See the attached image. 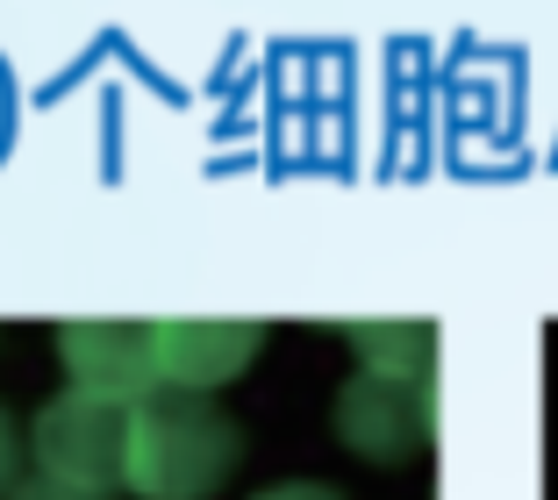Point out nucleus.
<instances>
[{"instance_id":"1","label":"nucleus","mask_w":558,"mask_h":500,"mask_svg":"<svg viewBox=\"0 0 558 500\" xmlns=\"http://www.w3.org/2000/svg\"><path fill=\"white\" fill-rule=\"evenodd\" d=\"M244 465V429L194 393H158L130 415L122 486L136 500H208Z\"/></svg>"},{"instance_id":"2","label":"nucleus","mask_w":558,"mask_h":500,"mask_svg":"<svg viewBox=\"0 0 558 500\" xmlns=\"http://www.w3.org/2000/svg\"><path fill=\"white\" fill-rule=\"evenodd\" d=\"M130 415L136 407H116V401H94V393H58L44 401L29 429V451H36V472L58 486H86V493H116L122 486V458H130Z\"/></svg>"},{"instance_id":"3","label":"nucleus","mask_w":558,"mask_h":500,"mask_svg":"<svg viewBox=\"0 0 558 500\" xmlns=\"http://www.w3.org/2000/svg\"><path fill=\"white\" fill-rule=\"evenodd\" d=\"M329 422H337V436H344L359 458L395 465V458H415L429 443V387L359 365L344 387H337V415Z\"/></svg>"},{"instance_id":"4","label":"nucleus","mask_w":558,"mask_h":500,"mask_svg":"<svg viewBox=\"0 0 558 500\" xmlns=\"http://www.w3.org/2000/svg\"><path fill=\"white\" fill-rule=\"evenodd\" d=\"M265 329L258 322H222V315H165L150 322V357H158V387L165 393H208L230 387L236 371L258 357Z\"/></svg>"},{"instance_id":"5","label":"nucleus","mask_w":558,"mask_h":500,"mask_svg":"<svg viewBox=\"0 0 558 500\" xmlns=\"http://www.w3.org/2000/svg\"><path fill=\"white\" fill-rule=\"evenodd\" d=\"M58 357L72 371V393L116 407L158 401V357H150V322H65L58 329Z\"/></svg>"},{"instance_id":"6","label":"nucleus","mask_w":558,"mask_h":500,"mask_svg":"<svg viewBox=\"0 0 558 500\" xmlns=\"http://www.w3.org/2000/svg\"><path fill=\"white\" fill-rule=\"evenodd\" d=\"M351 343L365 351V371L429 387V351H437L429 322H351Z\"/></svg>"},{"instance_id":"7","label":"nucleus","mask_w":558,"mask_h":500,"mask_svg":"<svg viewBox=\"0 0 558 500\" xmlns=\"http://www.w3.org/2000/svg\"><path fill=\"white\" fill-rule=\"evenodd\" d=\"M8 500H116V493H86V486H58V479H44V472H36V479H22Z\"/></svg>"},{"instance_id":"8","label":"nucleus","mask_w":558,"mask_h":500,"mask_svg":"<svg viewBox=\"0 0 558 500\" xmlns=\"http://www.w3.org/2000/svg\"><path fill=\"white\" fill-rule=\"evenodd\" d=\"M15 472H22V436H15V422H8V407H0V500L22 486Z\"/></svg>"},{"instance_id":"9","label":"nucleus","mask_w":558,"mask_h":500,"mask_svg":"<svg viewBox=\"0 0 558 500\" xmlns=\"http://www.w3.org/2000/svg\"><path fill=\"white\" fill-rule=\"evenodd\" d=\"M258 500H337V493L315 486V479H294V486H272V493H258Z\"/></svg>"}]
</instances>
